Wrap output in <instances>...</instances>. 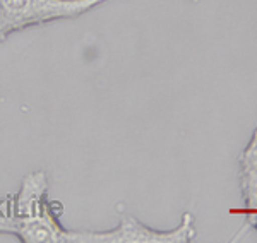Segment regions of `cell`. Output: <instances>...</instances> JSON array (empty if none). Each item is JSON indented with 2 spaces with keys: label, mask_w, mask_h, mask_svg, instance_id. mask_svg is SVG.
I'll return each instance as SVG.
<instances>
[{
  "label": "cell",
  "mask_w": 257,
  "mask_h": 243,
  "mask_svg": "<svg viewBox=\"0 0 257 243\" xmlns=\"http://www.w3.org/2000/svg\"><path fill=\"white\" fill-rule=\"evenodd\" d=\"M14 234L24 243H72V229L60 223V209L48 197V176L33 171L24 176L12 199Z\"/></svg>",
  "instance_id": "cell-1"
},
{
  "label": "cell",
  "mask_w": 257,
  "mask_h": 243,
  "mask_svg": "<svg viewBox=\"0 0 257 243\" xmlns=\"http://www.w3.org/2000/svg\"><path fill=\"white\" fill-rule=\"evenodd\" d=\"M196 236L192 212L182 214L180 223L172 229H155L134 216H122L120 223L106 231L72 229V243H190Z\"/></svg>",
  "instance_id": "cell-2"
},
{
  "label": "cell",
  "mask_w": 257,
  "mask_h": 243,
  "mask_svg": "<svg viewBox=\"0 0 257 243\" xmlns=\"http://www.w3.org/2000/svg\"><path fill=\"white\" fill-rule=\"evenodd\" d=\"M106 2L110 0H0L11 33L81 18Z\"/></svg>",
  "instance_id": "cell-3"
},
{
  "label": "cell",
  "mask_w": 257,
  "mask_h": 243,
  "mask_svg": "<svg viewBox=\"0 0 257 243\" xmlns=\"http://www.w3.org/2000/svg\"><path fill=\"white\" fill-rule=\"evenodd\" d=\"M238 185L242 192L245 224L257 234V171L238 166Z\"/></svg>",
  "instance_id": "cell-4"
},
{
  "label": "cell",
  "mask_w": 257,
  "mask_h": 243,
  "mask_svg": "<svg viewBox=\"0 0 257 243\" xmlns=\"http://www.w3.org/2000/svg\"><path fill=\"white\" fill-rule=\"evenodd\" d=\"M238 166H245L248 170L257 171V125L248 139L247 146L238 156Z\"/></svg>",
  "instance_id": "cell-5"
},
{
  "label": "cell",
  "mask_w": 257,
  "mask_h": 243,
  "mask_svg": "<svg viewBox=\"0 0 257 243\" xmlns=\"http://www.w3.org/2000/svg\"><path fill=\"white\" fill-rule=\"evenodd\" d=\"M14 207L11 200H0V233L14 234Z\"/></svg>",
  "instance_id": "cell-6"
},
{
  "label": "cell",
  "mask_w": 257,
  "mask_h": 243,
  "mask_svg": "<svg viewBox=\"0 0 257 243\" xmlns=\"http://www.w3.org/2000/svg\"><path fill=\"white\" fill-rule=\"evenodd\" d=\"M12 35L9 30V24L6 21V16H4V9H2V4H0V45L4 43L9 36Z\"/></svg>",
  "instance_id": "cell-7"
},
{
  "label": "cell",
  "mask_w": 257,
  "mask_h": 243,
  "mask_svg": "<svg viewBox=\"0 0 257 243\" xmlns=\"http://www.w3.org/2000/svg\"><path fill=\"white\" fill-rule=\"evenodd\" d=\"M187 2H192V4H197L199 0H187Z\"/></svg>",
  "instance_id": "cell-8"
}]
</instances>
